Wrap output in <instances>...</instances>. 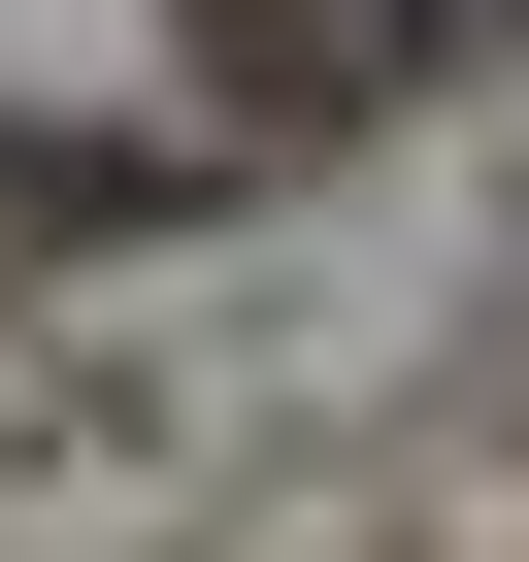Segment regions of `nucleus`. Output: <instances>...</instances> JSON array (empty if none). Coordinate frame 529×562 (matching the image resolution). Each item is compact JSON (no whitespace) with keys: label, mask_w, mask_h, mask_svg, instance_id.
I'll list each match as a JSON object with an SVG mask.
<instances>
[{"label":"nucleus","mask_w":529,"mask_h":562,"mask_svg":"<svg viewBox=\"0 0 529 562\" xmlns=\"http://www.w3.org/2000/svg\"><path fill=\"white\" fill-rule=\"evenodd\" d=\"M232 67H264V100H364V67H397V0H232Z\"/></svg>","instance_id":"nucleus-1"}]
</instances>
